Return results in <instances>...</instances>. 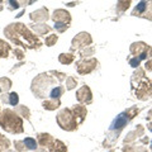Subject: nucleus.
<instances>
[{
    "mask_svg": "<svg viewBox=\"0 0 152 152\" xmlns=\"http://www.w3.org/2000/svg\"><path fill=\"white\" fill-rule=\"evenodd\" d=\"M56 121L61 129L67 131V132H74L77 129V127H79V123H77L75 114L69 108L61 109L56 117Z\"/></svg>",
    "mask_w": 152,
    "mask_h": 152,
    "instance_id": "nucleus-4",
    "label": "nucleus"
},
{
    "mask_svg": "<svg viewBox=\"0 0 152 152\" xmlns=\"http://www.w3.org/2000/svg\"><path fill=\"white\" fill-rule=\"evenodd\" d=\"M133 88H136L134 94H136V98H138L140 100L145 102L152 98V80L145 77Z\"/></svg>",
    "mask_w": 152,
    "mask_h": 152,
    "instance_id": "nucleus-6",
    "label": "nucleus"
},
{
    "mask_svg": "<svg viewBox=\"0 0 152 152\" xmlns=\"http://www.w3.org/2000/svg\"><path fill=\"white\" fill-rule=\"evenodd\" d=\"M131 5V0H118L117 3V13H124Z\"/></svg>",
    "mask_w": 152,
    "mask_h": 152,
    "instance_id": "nucleus-26",
    "label": "nucleus"
},
{
    "mask_svg": "<svg viewBox=\"0 0 152 152\" xmlns=\"http://www.w3.org/2000/svg\"><path fill=\"white\" fill-rule=\"evenodd\" d=\"M53 141H55V138L50 134V133H38L37 134L38 146L43 147V148H48V147L53 143Z\"/></svg>",
    "mask_w": 152,
    "mask_h": 152,
    "instance_id": "nucleus-12",
    "label": "nucleus"
},
{
    "mask_svg": "<svg viewBox=\"0 0 152 152\" xmlns=\"http://www.w3.org/2000/svg\"><path fill=\"white\" fill-rule=\"evenodd\" d=\"M10 52V46L3 39H0V57H8Z\"/></svg>",
    "mask_w": 152,
    "mask_h": 152,
    "instance_id": "nucleus-28",
    "label": "nucleus"
},
{
    "mask_svg": "<svg viewBox=\"0 0 152 152\" xmlns=\"http://www.w3.org/2000/svg\"><path fill=\"white\" fill-rule=\"evenodd\" d=\"M76 99H77V102L80 104H91L93 94L88 85H84V86H81L76 91Z\"/></svg>",
    "mask_w": 152,
    "mask_h": 152,
    "instance_id": "nucleus-10",
    "label": "nucleus"
},
{
    "mask_svg": "<svg viewBox=\"0 0 152 152\" xmlns=\"http://www.w3.org/2000/svg\"><path fill=\"white\" fill-rule=\"evenodd\" d=\"M147 128H148V131H151V132H152V121H150V123L147 124Z\"/></svg>",
    "mask_w": 152,
    "mask_h": 152,
    "instance_id": "nucleus-43",
    "label": "nucleus"
},
{
    "mask_svg": "<svg viewBox=\"0 0 152 152\" xmlns=\"http://www.w3.org/2000/svg\"><path fill=\"white\" fill-rule=\"evenodd\" d=\"M91 42H93L91 36H90L89 33H86V32H81V33H79V34L72 39V46H71V50L76 51V50L85 48V47H88L89 45H91Z\"/></svg>",
    "mask_w": 152,
    "mask_h": 152,
    "instance_id": "nucleus-8",
    "label": "nucleus"
},
{
    "mask_svg": "<svg viewBox=\"0 0 152 152\" xmlns=\"http://www.w3.org/2000/svg\"><path fill=\"white\" fill-rule=\"evenodd\" d=\"M8 4L10 5V9H18L19 7V4H18V1L17 0H8Z\"/></svg>",
    "mask_w": 152,
    "mask_h": 152,
    "instance_id": "nucleus-38",
    "label": "nucleus"
},
{
    "mask_svg": "<svg viewBox=\"0 0 152 152\" xmlns=\"http://www.w3.org/2000/svg\"><path fill=\"white\" fill-rule=\"evenodd\" d=\"M150 150H152V141H151V145H150Z\"/></svg>",
    "mask_w": 152,
    "mask_h": 152,
    "instance_id": "nucleus-44",
    "label": "nucleus"
},
{
    "mask_svg": "<svg viewBox=\"0 0 152 152\" xmlns=\"http://www.w3.org/2000/svg\"><path fill=\"white\" fill-rule=\"evenodd\" d=\"M10 147V141H9L5 136H3L0 133V152H5Z\"/></svg>",
    "mask_w": 152,
    "mask_h": 152,
    "instance_id": "nucleus-29",
    "label": "nucleus"
},
{
    "mask_svg": "<svg viewBox=\"0 0 152 152\" xmlns=\"http://www.w3.org/2000/svg\"><path fill=\"white\" fill-rule=\"evenodd\" d=\"M1 102H4L5 104H9V105L12 107H17L18 103H19V96L17 93H4L1 94Z\"/></svg>",
    "mask_w": 152,
    "mask_h": 152,
    "instance_id": "nucleus-16",
    "label": "nucleus"
},
{
    "mask_svg": "<svg viewBox=\"0 0 152 152\" xmlns=\"http://www.w3.org/2000/svg\"><path fill=\"white\" fill-rule=\"evenodd\" d=\"M61 105V100L60 99H47L42 103V107H43L46 110H56L58 109Z\"/></svg>",
    "mask_w": 152,
    "mask_h": 152,
    "instance_id": "nucleus-18",
    "label": "nucleus"
},
{
    "mask_svg": "<svg viewBox=\"0 0 152 152\" xmlns=\"http://www.w3.org/2000/svg\"><path fill=\"white\" fill-rule=\"evenodd\" d=\"M146 70L147 71H152V58L148 60V61H146Z\"/></svg>",
    "mask_w": 152,
    "mask_h": 152,
    "instance_id": "nucleus-39",
    "label": "nucleus"
},
{
    "mask_svg": "<svg viewBox=\"0 0 152 152\" xmlns=\"http://www.w3.org/2000/svg\"><path fill=\"white\" fill-rule=\"evenodd\" d=\"M57 39H58V38H57L56 34H50L48 37L46 38V45H47V46H50V47H51V46H53L56 42H57Z\"/></svg>",
    "mask_w": 152,
    "mask_h": 152,
    "instance_id": "nucleus-35",
    "label": "nucleus"
},
{
    "mask_svg": "<svg viewBox=\"0 0 152 152\" xmlns=\"http://www.w3.org/2000/svg\"><path fill=\"white\" fill-rule=\"evenodd\" d=\"M19 5H22V7H27V5H31V4H33L36 1V0H17Z\"/></svg>",
    "mask_w": 152,
    "mask_h": 152,
    "instance_id": "nucleus-37",
    "label": "nucleus"
},
{
    "mask_svg": "<svg viewBox=\"0 0 152 152\" xmlns=\"http://www.w3.org/2000/svg\"><path fill=\"white\" fill-rule=\"evenodd\" d=\"M140 62H141V60L138 58V57H134V58H131L129 60V65L132 66V67H137V69H138Z\"/></svg>",
    "mask_w": 152,
    "mask_h": 152,
    "instance_id": "nucleus-36",
    "label": "nucleus"
},
{
    "mask_svg": "<svg viewBox=\"0 0 152 152\" xmlns=\"http://www.w3.org/2000/svg\"><path fill=\"white\" fill-rule=\"evenodd\" d=\"M150 46H147L145 42H136L131 46V53L134 57H138L140 60L147 58V52H148Z\"/></svg>",
    "mask_w": 152,
    "mask_h": 152,
    "instance_id": "nucleus-9",
    "label": "nucleus"
},
{
    "mask_svg": "<svg viewBox=\"0 0 152 152\" xmlns=\"http://www.w3.org/2000/svg\"><path fill=\"white\" fill-rule=\"evenodd\" d=\"M98 60L91 57V58H83L76 64V70L80 75H86L90 74L91 71H94L98 66Z\"/></svg>",
    "mask_w": 152,
    "mask_h": 152,
    "instance_id": "nucleus-7",
    "label": "nucleus"
},
{
    "mask_svg": "<svg viewBox=\"0 0 152 152\" xmlns=\"http://www.w3.org/2000/svg\"><path fill=\"white\" fill-rule=\"evenodd\" d=\"M140 109L137 107H132L129 109H127V110H124L123 113H121L119 115H118L115 119L113 121L110 128H109V132H115V137L118 136V133H119L123 128L126 127V124H128L129 123V121L132 119V118L136 117V114H138ZM118 138V137H117Z\"/></svg>",
    "mask_w": 152,
    "mask_h": 152,
    "instance_id": "nucleus-5",
    "label": "nucleus"
},
{
    "mask_svg": "<svg viewBox=\"0 0 152 152\" xmlns=\"http://www.w3.org/2000/svg\"><path fill=\"white\" fill-rule=\"evenodd\" d=\"M4 33H5V36L13 43H15L18 46L28 47V48H38L41 46V41L38 39V37H36L22 23L9 24L4 29Z\"/></svg>",
    "mask_w": 152,
    "mask_h": 152,
    "instance_id": "nucleus-2",
    "label": "nucleus"
},
{
    "mask_svg": "<svg viewBox=\"0 0 152 152\" xmlns=\"http://www.w3.org/2000/svg\"><path fill=\"white\" fill-rule=\"evenodd\" d=\"M143 134H145V128H143V126L138 124L136 127V129H133V131L127 133V136H126V138H124V141H123V142H124V145L133 143V142H136L137 140L142 138Z\"/></svg>",
    "mask_w": 152,
    "mask_h": 152,
    "instance_id": "nucleus-11",
    "label": "nucleus"
},
{
    "mask_svg": "<svg viewBox=\"0 0 152 152\" xmlns=\"http://www.w3.org/2000/svg\"><path fill=\"white\" fill-rule=\"evenodd\" d=\"M0 3H3V0H0Z\"/></svg>",
    "mask_w": 152,
    "mask_h": 152,
    "instance_id": "nucleus-46",
    "label": "nucleus"
},
{
    "mask_svg": "<svg viewBox=\"0 0 152 152\" xmlns=\"http://www.w3.org/2000/svg\"><path fill=\"white\" fill-rule=\"evenodd\" d=\"M15 113H17L20 118H26L27 121L29 119V117H31L29 109H28L26 105H17V108H15Z\"/></svg>",
    "mask_w": 152,
    "mask_h": 152,
    "instance_id": "nucleus-21",
    "label": "nucleus"
},
{
    "mask_svg": "<svg viewBox=\"0 0 152 152\" xmlns=\"http://www.w3.org/2000/svg\"><path fill=\"white\" fill-rule=\"evenodd\" d=\"M14 148H15V151L18 152H27L28 148H27V146L24 143V141L20 140V141H14Z\"/></svg>",
    "mask_w": 152,
    "mask_h": 152,
    "instance_id": "nucleus-31",
    "label": "nucleus"
},
{
    "mask_svg": "<svg viewBox=\"0 0 152 152\" xmlns=\"http://www.w3.org/2000/svg\"><path fill=\"white\" fill-rule=\"evenodd\" d=\"M31 19L36 22H46L48 19V10L46 8L38 9V10L31 13Z\"/></svg>",
    "mask_w": 152,
    "mask_h": 152,
    "instance_id": "nucleus-15",
    "label": "nucleus"
},
{
    "mask_svg": "<svg viewBox=\"0 0 152 152\" xmlns=\"http://www.w3.org/2000/svg\"><path fill=\"white\" fill-rule=\"evenodd\" d=\"M52 19L55 22H64V23H69L71 22V15L69 12L64 10V9H57V10L53 12V15H52Z\"/></svg>",
    "mask_w": 152,
    "mask_h": 152,
    "instance_id": "nucleus-14",
    "label": "nucleus"
},
{
    "mask_svg": "<svg viewBox=\"0 0 152 152\" xmlns=\"http://www.w3.org/2000/svg\"><path fill=\"white\" fill-rule=\"evenodd\" d=\"M0 127L8 133L20 134L24 132L23 127V118H20L13 109L5 108L0 112Z\"/></svg>",
    "mask_w": 152,
    "mask_h": 152,
    "instance_id": "nucleus-3",
    "label": "nucleus"
},
{
    "mask_svg": "<svg viewBox=\"0 0 152 152\" xmlns=\"http://www.w3.org/2000/svg\"><path fill=\"white\" fill-rule=\"evenodd\" d=\"M151 152H152V150H151Z\"/></svg>",
    "mask_w": 152,
    "mask_h": 152,
    "instance_id": "nucleus-47",
    "label": "nucleus"
},
{
    "mask_svg": "<svg viewBox=\"0 0 152 152\" xmlns=\"http://www.w3.org/2000/svg\"><path fill=\"white\" fill-rule=\"evenodd\" d=\"M32 28H33V31H34L37 34H39V36L46 34V33H48L51 31V28L47 24H45V23H42V24H33Z\"/></svg>",
    "mask_w": 152,
    "mask_h": 152,
    "instance_id": "nucleus-22",
    "label": "nucleus"
},
{
    "mask_svg": "<svg viewBox=\"0 0 152 152\" xmlns=\"http://www.w3.org/2000/svg\"><path fill=\"white\" fill-rule=\"evenodd\" d=\"M145 12H146V0H142L138 5L133 9L132 15H134V17H142L145 14Z\"/></svg>",
    "mask_w": 152,
    "mask_h": 152,
    "instance_id": "nucleus-23",
    "label": "nucleus"
},
{
    "mask_svg": "<svg viewBox=\"0 0 152 152\" xmlns=\"http://www.w3.org/2000/svg\"><path fill=\"white\" fill-rule=\"evenodd\" d=\"M23 141H24L28 151H36L38 148V142H37L36 138H32V137H26Z\"/></svg>",
    "mask_w": 152,
    "mask_h": 152,
    "instance_id": "nucleus-25",
    "label": "nucleus"
},
{
    "mask_svg": "<svg viewBox=\"0 0 152 152\" xmlns=\"http://www.w3.org/2000/svg\"><path fill=\"white\" fill-rule=\"evenodd\" d=\"M142 17L152 20V0H146V12Z\"/></svg>",
    "mask_w": 152,
    "mask_h": 152,
    "instance_id": "nucleus-30",
    "label": "nucleus"
},
{
    "mask_svg": "<svg viewBox=\"0 0 152 152\" xmlns=\"http://www.w3.org/2000/svg\"><path fill=\"white\" fill-rule=\"evenodd\" d=\"M12 88V81L8 77H0V94L8 93Z\"/></svg>",
    "mask_w": 152,
    "mask_h": 152,
    "instance_id": "nucleus-20",
    "label": "nucleus"
},
{
    "mask_svg": "<svg viewBox=\"0 0 152 152\" xmlns=\"http://www.w3.org/2000/svg\"><path fill=\"white\" fill-rule=\"evenodd\" d=\"M72 113L75 114L76 119H77V123H83L85 121V118H86V114H88V110H86V107H84L83 104H76V105L72 107Z\"/></svg>",
    "mask_w": 152,
    "mask_h": 152,
    "instance_id": "nucleus-13",
    "label": "nucleus"
},
{
    "mask_svg": "<svg viewBox=\"0 0 152 152\" xmlns=\"http://www.w3.org/2000/svg\"><path fill=\"white\" fill-rule=\"evenodd\" d=\"M89 48L86 50V47H85L84 50H81L80 51V55H81V57H86V56H93L94 55V47H91V46H88Z\"/></svg>",
    "mask_w": 152,
    "mask_h": 152,
    "instance_id": "nucleus-34",
    "label": "nucleus"
},
{
    "mask_svg": "<svg viewBox=\"0 0 152 152\" xmlns=\"http://www.w3.org/2000/svg\"><path fill=\"white\" fill-rule=\"evenodd\" d=\"M66 80V74L58 72V71H50L38 75L32 81V93L39 99H45L46 96H50V93L52 89L56 88L57 84L62 83Z\"/></svg>",
    "mask_w": 152,
    "mask_h": 152,
    "instance_id": "nucleus-1",
    "label": "nucleus"
},
{
    "mask_svg": "<svg viewBox=\"0 0 152 152\" xmlns=\"http://www.w3.org/2000/svg\"><path fill=\"white\" fill-rule=\"evenodd\" d=\"M77 85V80L72 76H67L66 77V90H72L74 88H76Z\"/></svg>",
    "mask_w": 152,
    "mask_h": 152,
    "instance_id": "nucleus-32",
    "label": "nucleus"
},
{
    "mask_svg": "<svg viewBox=\"0 0 152 152\" xmlns=\"http://www.w3.org/2000/svg\"><path fill=\"white\" fill-rule=\"evenodd\" d=\"M74 58H75V56L72 53H61L58 56V61L64 65H70L74 61Z\"/></svg>",
    "mask_w": 152,
    "mask_h": 152,
    "instance_id": "nucleus-27",
    "label": "nucleus"
},
{
    "mask_svg": "<svg viewBox=\"0 0 152 152\" xmlns=\"http://www.w3.org/2000/svg\"><path fill=\"white\" fill-rule=\"evenodd\" d=\"M65 88L61 86V85H57L56 88L52 89V91L50 93V98L51 99H60L61 96H62V94L65 93Z\"/></svg>",
    "mask_w": 152,
    "mask_h": 152,
    "instance_id": "nucleus-24",
    "label": "nucleus"
},
{
    "mask_svg": "<svg viewBox=\"0 0 152 152\" xmlns=\"http://www.w3.org/2000/svg\"><path fill=\"white\" fill-rule=\"evenodd\" d=\"M122 152H148V150H147V147H145V145H137L133 142L129 145H124Z\"/></svg>",
    "mask_w": 152,
    "mask_h": 152,
    "instance_id": "nucleus-17",
    "label": "nucleus"
},
{
    "mask_svg": "<svg viewBox=\"0 0 152 152\" xmlns=\"http://www.w3.org/2000/svg\"><path fill=\"white\" fill-rule=\"evenodd\" d=\"M5 152H15V151H12V150H8V151H5Z\"/></svg>",
    "mask_w": 152,
    "mask_h": 152,
    "instance_id": "nucleus-45",
    "label": "nucleus"
},
{
    "mask_svg": "<svg viewBox=\"0 0 152 152\" xmlns=\"http://www.w3.org/2000/svg\"><path fill=\"white\" fill-rule=\"evenodd\" d=\"M147 121H152V109L147 113Z\"/></svg>",
    "mask_w": 152,
    "mask_h": 152,
    "instance_id": "nucleus-41",
    "label": "nucleus"
},
{
    "mask_svg": "<svg viewBox=\"0 0 152 152\" xmlns=\"http://www.w3.org/2000/svg\"><path fill=\"white\" fill-rule=\"evenodd\" d=\"M69 28L67 23H64V22H55V29L60 33H64L66 29Z\"/></svg>",
    "mask_w": 152,
    "mask_h": 152,
    "instance_id": "nucleus-33",
    "label": "nucleus"
},
{
    "mask_svg": "<svg viewBox=\"0 0 152 152\" xmlns=\"http://www.w3.org/2000/svg\"><path fill=\"white\" fill-rule=\"evenodd\" d=\"M14 55H17V57H18V58H23V51L18 50V48H15V50H14Z\"/></svg>",
    "mask_w": 152,
    "mask_h": 152,
    "instance_id": "nucleus-40",
    "label": "nucleus"
},
{
    "mask_svg": "<svg viewBox=\"0 0 152 152\" xmlns=\"http://www.w3.org/2000/svg\"><path fill=\"white\" fill-rule=\"evenodd\" d=\"M50 152H67V146H66L62 141L55 140L53 143L48 147Z\"/></svg>",
    "mask_w": 152,
    "mask_h": 152,
    "instance_id": "nucleus-19",
    "label": "nucleus"
},
{
    "mask_svg": "<svg viewBox=\"0 0 152 152\" xmlns=\"http://www.w3.org/2000/svg\"><path fill=\"white\" fill-rule=\"evenodd\" d=\"M34 152H47V150L43 148V147H38V148H37Z\"/></svg>",
    "mask_w": 152,
    "mask_h": 152,
    "instance_id": "nucleus-42",
    "label": "nucleus"
}]
</instances>
